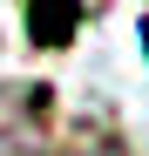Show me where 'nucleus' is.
Returning a JSON list of instances; mask_svg holds the SVG:
<instances>
[{
    "mask_svg": "<svg viewBox=\"0 0 149 156\" xmlns=\"http://www.w3.org/2000/svg\"><path fill=\"white\" fill-rule=\"evenodd\" d=\"M27 27H34L41 48H61L74 27H81V7H47V0H34V7H27Z\"/></svg>",
    "mask_w": 149,
    "mask_h": 156,
    "instance_id": "f257e3e1",
    "label": "nucleus"
},
{
    "mask_svg": "<svg viewBox=\"0 0 149 156\" xmlns=\"http://www.w3.org/2000/svg\"><path fill=\"white\" fill-rule=\"evenodd\" d=\"M142 48H149V20H142Z\"/></svg>",
    "mask_w": 149,
    "mask_h": 156,
    "instance_id": "f03ea898",
    "label": "nucleus"
}]
</instances>
